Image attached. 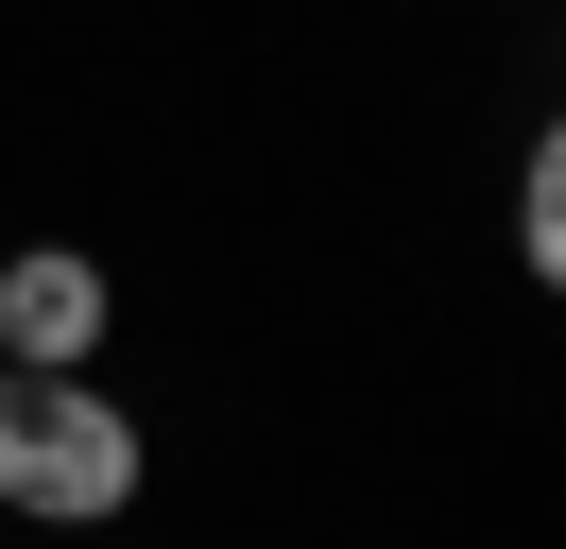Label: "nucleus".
Segmentation results:
<instances>
[{
    "mask_svg": "<svg viewBox=\"0 0 566 549\" xmlns=\"http://www.w3.org/2000/svg\"><path fill=\"white\" fill-rule=\"evenodd\" d=\"M0 343H18V361H86V343H104V274H86L70 240H35V258L0 274Z\"/></svg>",
    "mask_w": 566,
    "mask_h": 549,
    "instance_id": "obj_2",
    "label": "nucleus"
},
{
    "mask_svg": "<svg viewBox=\"0 0 566 549\" xmlns=\"http://www.w3.org/2000/svg\"><path fill=\"white\" fill-rule=\"evenodd\" d=\"M120 498H138V412L86 361H18L0 377V515L86 532V515H120Z\"/></svg>",
    "mask_w": 566,
    "mask_h": 549,
    "instance_id": "obj_1",
    "label": "nucleus"
}]
</instances>
